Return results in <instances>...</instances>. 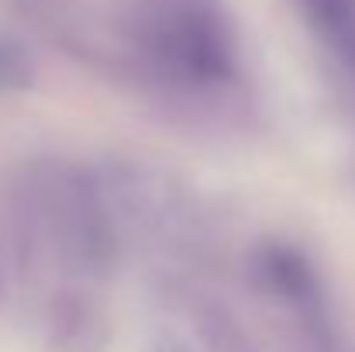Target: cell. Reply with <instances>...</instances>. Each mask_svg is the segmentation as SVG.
Wrapping results in <instances>:
<instances>
[{
  "mask_svg": "<svg viewBox=\"0 0 355 352\" xmlns=\"http://www.w3.org/2000/svg\"><path fill=\"white\" fill-rule=\"evenodd\" d=\"M307 7L338 56H345L355 69V0H307Z\"/></svg>",
  "mask_w": 355,
  "mask_h": 352,
  "instance_id": "obj_1",
  "label": "cell"
}]
</instances>
